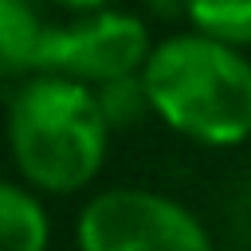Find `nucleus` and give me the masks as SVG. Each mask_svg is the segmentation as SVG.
Returning a JSON list of instances; mask_svg holds the SVG:
<instances>
[{"label": "nucleus", "instance_id": "39448f33", "mask_svg": "<svg viewBox=\"0 0 251 251\" xmlns=\"http://www.w3.org/2000/svg\"><path fill=\"white\" fill-rule=\"evenodd\" d=\"M51 216L24 180L0 184V251H47Z\"/></svg>", "mask_w": 251, "mask_h": 251}, {"label": "nucleus", "instance_id": "0eeeda50", "mask_svg": "<svg viewBox=\"0 0 251 251\" xmlns=\"http://www.w3.org/2000/svg\"><path fill=\"white\" fill-rule=\"evenodd\" d=\"M184 16L208 39L251 47V0H184Z\"/></svg>", "mask_w": 251, "mask_h": 251}, {"label": "nucleus", "instance_id": "f257e3e1", "mask_svg": "<svg viewBox=\"0 0 251 251\" xmlns=\"http://www.w3.org/2000/svg\"><path fill=\"white\" fill-rule=\"evenodd\" d=\"M110 122L98 90L59 75H35L8 102V149L31 192L71 196L94 184L110 153Z\"/></svg>", "mask_w": 251, "mask_h": 251}, {"label": "nucleus", "instance_id": "20e7f679", "mask_svg": "<svg viewBox=\"0 0 251 251\" xmlns=\"http://www.w3.org/2000/svg\"><path fill=\"white\" fill-rule=\"evenodd\" d=\"M149 55V27L133 12L106 8L67 27H47L35 51V75H59L98 90L106 82L141 75Z\"/></svg>", "mask_w": 251, "mask_h": 251}, {"label": "nucleus", "instance_id": "1a4fd4ad", "mask_svg": "<svg viewBox=\"0 0 251 251\" xmlns=\"http://www.w3.org/2000/svg\"><path fill=\"white\" fill-rule=\"evenodd\" d=\"M55 4H63V8H71V12H106V4L110 0H55Z\"/></svg>", "mask_w": 251, "mask_h": 251}, {"label": "nucleus", "instance_id": "7ed1b4c3", "mask_svg": "<svg viewBox=\"0 0 251 251\" xmlns=\"http://www.w3.org/2000/svg\"><path fill=\"white\" fill-rule=\"evenodd\" d=\"M78 251H216L208 227L153 188L94 192L75 220Z\"/></svg>", "mask_w": 251, "mask_h": 251}, {"label": "nucleus", "instance_id": "9d476101", "mask_svg": "<svg viewBox=\"0 0 251 251\" xmlns=\"http://www.w3.org/2000/svg\"><path fill=\"white\" fill-rule=\"evenodd\" d=\"M239 208H243V216H247V227H251V188L243 192V200H239Z\"/></svg>", "mask_w": 251, "mask_h": 251}, {"label": "nucleus", "instance_id": "423d86ee", "mask_svg": "<svg viewBox=\"0 0 251 251\" xmlns=\"http://www.w3.org/2000/svg\"><path fill=\"white\" fill-rule=\"evenodd\" d=\"M43 24L27 0H0V71L24 75L35 71V51L43 43Z\"/></svg>", "mask_w": 251, "mask_h": 251}, {"label": "nucleus", "instance_id": "6e6552de", "mask_svg": "<svg viewBox=\"0 0 251 251\" xmlns=\"http://www.w3.org/2000/svg\"><path fill=\"white\" fill-rule=\"evenodd\" d=\"M98 106H102L110 129H133L145 114H153V102H149V90H145L141 75L98 86Z\"/></svg>", "mask_w": 251, "mask_h": 251}, {"label": "nucleus", "instance_id": "f03ea898", "mask_svg": "<svg viewBox=\"0 0 251 251\" xmlns=\"http://www.w3.org/2000/svg\"><path fill=\"white\" fill-rule=\"evenodd\" d=\"M141 78L153 114L173 133L208 149L251 137V63L239 47L200 31L169 35L153 47Z\"/></svg>", "mask_w": 251, "mask_h": 251}]
</instances>
